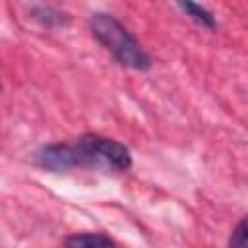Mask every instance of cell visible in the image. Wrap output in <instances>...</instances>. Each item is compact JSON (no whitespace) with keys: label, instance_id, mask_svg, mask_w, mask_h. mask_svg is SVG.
Instances as JSON below:
<instances>
[{"label":"cell","instance_id":"cell-1","mask_svg":"<svg viewBox=\"0 0 248 248\" xmlns=\"http://www.w3.org/2000/svg\"><path fill=\"white\" fill-rule=\"evenodd\" d=\"M35 163L50 172H68L74 169H97L122 172L132 167L130 149L99 134H83L74 143H48L35 153Z\"/></svg>","mask_w":248,"mask_h":248},{"label":"cell","instance_id":"cell-2","mask_svg":"<svg viewBox=\"0 0 248 248\" xmlns=\"http://www.w3.org/2000/svg\"><path fill=\"white\" fill-rule=\"evenodd\" d=\"M89 29L93 37L114 56L118 64L140 72L151 68V56L114 16L105 12H95L89 19Z\"/></svg>","mask_w":248,"mask_h":248},{"label":"cell","instance_id":"cell-3","mask_svg":"<svg viewBox=\"0 0 248 248\" xmlns=\"http://www.w3.org/2000/svg\"><path fill=\"white\" fill-rule=\"evenodd\" d=\"M190 19H194L198 25H202V27H207V29H215V25H217V21H215V16L207 10V8H203L202 4H198L196 0H172Z\"/></svg>","mask_w":248,"mask_h":248},{"label":"cell","instance_id":"cell-4","mask_svg":"<svg viewBox=\"0 0 248 248\" xmlns=\"http://www.w3.org/2000/svg\"><path fill=\"white\" fill-rule=\"evenodd\" d=\"M64 244L78 248V246H114L116 242L103 232H79V234L76 232L64 238Z\"/></svg>","mask_w":248,"mask_h":248},{"label":"cell","instance_id":"cell-5","mask_svg":"<svg viewBox=\"0 0 248 248\" xmlns=\"http://www.w3.org/2000/svg\"><path fill=\"white\" fill-rule=\"evenodd\" d=\"M31 16L37 21H41L43 25H46V27H58V25H66L68 23L66 14H60V12H56L54 8H48V6H37V8H33Z\"/></svg>","mask_w":248,"mask_h":248},{"label":"cell","instance_id":"cell-6","mask_svg":"<svg viewBox=\"0 0 248 248\" xmlns=\"http://www.w3.org/2000/svg\"><path fill=\"white\" fill-rule=\"evenodd\" d=\"M229 244L236 246V248H248V215L238 221V225L234 227V231L229 238Z\"/></svg>","mask_w":248,"mask_h":248}]
</instances>
